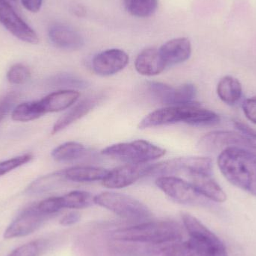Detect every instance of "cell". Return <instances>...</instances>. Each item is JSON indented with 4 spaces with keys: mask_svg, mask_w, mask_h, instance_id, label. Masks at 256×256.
<instances>
[{
    "mask_svg": "<svg viewBox=\"0 0 256 256\" xmlns=\"http://www.w3.org/2000/svg\"><path fill=\"white\" fill-rule=\"evenodd\" d=\"M64 172L68 180L78 183L103 182L110 173L109 170L94 166H74Z\"/></svg>",
    "mask_w": 256,
    "mask_h": 256,
    "instance_id": "21",
    "label": "cell"
},
{
    "mask_svg": "<svg viewBox=\"0 0 256 256\" xmlns=\"http://www.w3.org/2000/svg\"><path fill=\"white\" fill-rule=\"evenodd\" d=\"M67 180L64 170L56 172L40 177L33 182L27 189V192L30 194H40L49 192L62 186Z\"/></svg>",
    "mask_w": 256,
    "mask_h": 256,
    "instance_id": "24",
    "label": "cell"
},
{
    "mask_svg": "<svg viewBox=\"0 0 256 256\" xmlns=\"http://www.w3.org/2000/svg\"><path fill=\"white\" fill-rule=\"evenodd\" d=\"M243 109L246 118L256 124V97L245 100Z\"/></svg>",
    "mask_w": 256,
    "mask_h": 256,
    "instance_id": "35",
    "label": "cell"
},
{
    "mask_svg": "<svg viewBox=\"0 0 256 256\" xmlns=\"http://www.w3.org/2000/svg\"><path fill=\"white\" fill-rule=\"evenodd\" d=\"M49 38L56 48L64 50H78L85 44L84 37L79 32L64 24L52 26L49 30Z\"/></svg>",
    "mask_w": 256,
    "mask_h": 256,
    "instance_id": "14",
    "label": "cell"
},
{
    "mask_svg": "<svg viewBox=\"0 0 256 256\" xmlns=\"http://www.w3.org/2000/svg\"><path fill=\"white\" fill-rule=\"evenodd\" d=\"M54 86L56 87H66L72 88H86L88 82L84 80L68 74L60 75L56 76L52 80Z\"/></svg>",
    "mask_w": 256,
    "mask_h": 256,
    "instance_id": "30",
    "label": "cell"
},
{
    "mask_svg": "<svg viewBox=\"0 0 256 256\" xmlns=\"http://www.w3.org/2000/svg\"><path fill=\"white\" fill-rule=\"evenodd\" d=\"M182 218L184 226L190 238L216 249L226 250L225 245L220 240L219 238L215 236L195 216L190 214L183 213Z\"/></svg>",
    "mask_w": 256,
    "mask_h": 256,
    "instance_id": "15",
    "label": "cell"
},
{
    "mask_svg": "<svg viewBox=\"0 0 256 256\" xmlns=\"http://www.w3.org/2000/svg\"><path fill=\"white\" fill-rule=\"evenodd\" d=\"M184 172L206 173L212 174L213 162L207 158L190 156V158H174L160 164H153L149 176L164 177Z\"/></svg>",
    "mask_w": 256,
    "mask_h": 256,
    "instance_id": "6",
    "label": "cell"
},
{
    "mask_svg": "<svg viewBox=\"0 0 256 256\" xmlns=\"http://www.w3.org/2000/svg\"><path fill=\"white\" fill-rule=\"evenodd\" d=\"M156 185L167 196L179 204L197 206L204 204L207 200L190 183L174 176L158 178Z\"/></svg>",
    "mask_w": 256,
    "mask_h": 256,
    "instance_id": "7",
    "label": "cell"
},
{
    "mask_svg": "<svg viewBox=\"0 0 256 256\" xmlns=\"http://www.w3.org/2000/svg\"><path fill=\"white\" fill-rule=\"evenodd\" d=\"M31 73L26 66L22 64H16L10 68L8 72V80L14 85H22L30 80Z\"/></svg>",
    "mask_w": 256,
    "mask_h": 256,
    "instance_id": "29",
    "label": "cell"
},
{
    "mask_svg": "<svg viewBox=\"0 0 256 256\" xmlns=\"http://www.w3.org/2000/svg\"><path fill=\"white\" fill-rule=\"evenodd\" d=\"M31 154H25L13 159L0 162V177L8 174L10 172L28 164L32 159Z\"/></svg>",
    "mask_w": 256,
    "mask_h": 256,
    "instance_id": "31",
    "label": "cell"
},
{
    "mask_svg": "<svg viewBox=\"0 0 256 256\" xmlns=\"http://www.w3.org/2000/svg\"><path fill=\"white\" fill-rule=\"evenodd\" d=\"M147 87L149 94L156 102L167 106H176L177 88L158 82H148Z\"/></svg>",
    "mask_w": 256,
    "mask_h": 256,
    "instance_id": "25",
    "label": "cell"
},
{
    "mask_svg": "<svg viewBox=\"0 0 256 256\" xmlns=\"http://www.w3.org/2000/svg\"><path fill=\"white\" fill-rule=\"evenodd\" d=\"M42 213L37 204L22 212L8 227L4 233V239L20 238L36 232L49 218Z\"/></svg>",
    "mask_w": 256,
    "mask_h": 256,
    "instance_id": "9",
    "label": "cell"
},
{
    "mask_svg": "<svg viewBox=\"0 0 256 256\" xmlns=\"http://www.w3.org/2000/svg\"><path fill=\"white\" fill-rule=\"evenodd\" d=\"M80 96V94L74 90H62L49 94L40 102L45 114L58 112L73 106Z\"/></svg>",
    "mask_w": 256,
    "mask_h": 256,
    "instance_id": "20",
    "label": "cell"
},
{
    "mask_svg": "<svg viewBox=\"0 0 256 256\" xmlns=\"http://www.w3.org/2000/svg\"><path fill=\"white\" fill-rule=\"evenodd\" d=\"M40 252V246L36 242H31L20 246L8 256H38Z\"/></svg>",
    "mask_w": 256,
    "mask_h": 256,
    "instance_id": "34",
    "label": "cell"
},
{
    "mask_svg": "<svg viewBox=\"0 0 256 256\" xmlns=\"http://www.w3.org/2000/svg\"><path fill=\"white\" fill-rule=\"evenodd\" d=\"M94 204L129 220L144 221L152 216V212L146 204L126 194L102 192L94 196Z\"/></svg>",
    "mask_w": 256,
    "mask_h": 256,
    "instance_id": "5",
    "label": "cell"
},
{
    "mask_svg": "<svg viewBox=\"0 0 256 256\" xmlns=\"http://www.w3.org/2000/svg\"><path fill=\"white\" fill-rule=\"evenodd\" d=\"M80 220L81 214L79 212H70V213L67 214L62 218L60 224L63 226H72L76 225V224H78Z\"/></svg>",
    "mask_w": 256,
    "mask_h": 256,
    "instance_id": "37",
    "label": "cell"
},
{
    "mask_svg": "<svg viewBox=\"0 0 256 256\" xmlns=\"http://www.w3.org/2000/svg\"><path fill=\"white\" fill-rule=\"evenodd\" d=\"M104 98V94H97L82 100L56 122L52 128V135L61 132L63 130L88 115L98 105H99V104L102 103Z\"/></svg>",
    "mask_w": 256,
    "mask_h": 256,
    "instance_id": "16",
    "label": "cell"
},
{
    "mask_svg": "<svg viewBox=\"0 0 256 256\" xmlns=\"http://www.w3.org/2000/svg\"><path fill=\"white\" fill-rule=\"evenodd\" d=\"M40 102H28L19 105L12 112V120L19 122H28L45 115Z\"/></svg>",
    "mask_w": 256,
    "mask_h": 256,
    "instance_id": "27",
    "label": "cell"
},
{
    "mask_svg": "<svg viewBox=\"0 0 256 256\" xmlns=\"http://www.w3.org/2000/svg\"><path fill=\"white\" fill-rule=\"evenodd\" d=\"M129 61V56L122 50H108L94 57L93 70L100 76H110L124 70Z\"/></svg>",
    "mask_w": 256,
    "mask_h": 256,
    "instance_id": "12",
    "label": "cell"
},
{
    "mask_svg": "<svg viewBox=\"0 0 256 256\" xmlns=\"http://www.w3.org/2000/svg\"><path fill=\"white\" fill-rule=\"evenodd\" d=\"M188 176L191 184L204 198L218 203L226 201V194L214 179L212 174L190 173Z\"/></svg>",
    "mask_w": 256,
    "mask_h": 256,
    "instance_id": "17",
    "label": "cell"
},
{
    "mask_svg": "<svg viewBox=\"0 0 256 256\" xmlns=\"http://www.w3.org/2000/svg\"><path fill=\"white\" fill-rule=\"evenodd\" d=\"M170 245L148 244L112 239L110 244V250L114 256H160Z\"/></svg>",
    "mask_w": 256,
    "mask_h": 256,
    "instance_id": "13",
    "label": "cell"
},
{
    "mask_svg": "<svg viewBox=\"0 0 256 256\" xmlns=\"http://www.w3.org/2000/svg\"><path fill=\"white\" fill-rule=\"evenodd\" d=\"M167 67L160 50L148 48L144 50L137 56L135 68L140 74L154 76L160 74Z\"/></svg>",
    "mask_w": 256,
    "mask_h": 256,
    "instance_id": "19",
    "label": "cell"
},
{
    "mask_svg": "<svg viewBox=\"0 0 256 256\" xmlns=\"http://www.w3.org/2000/svg\"><path fill=\"white\" fill-rule=\"evenodd\" d=\"M73 12L78 18H84L86 15V10L84 6H80V4L74 8Z\"/></svg>",
    "mask_w": 256,
    "mask_h": 256,
    "instance_id": "39",
    "label": "cell"
},
{
    "mask_svg": "<svg viewBox=\"0 0 256 256\" xmlns=\"http://www.w3.org/2000/svg\"><path fill=\"white\" fill-rule=\"evenodd\" d=\"M153 164H128L110 171L108 177L103 180V185L109 189H123L149 176Z\"/></svg>",
    "mask_w": 256,
    "mask_h": 256,
    "instance_id": "10",
    "label": "cell"
},
{
    "mask_svg": "<svg viewBox=\"0 0 256 256\" xmlns=\"http://www.w3.org/2000/svg\"><path fill=\"white\" fill-rule=\"evenodd\" d=\"M124 7L130 14L138 18L152 16L159 6L158 0H124Z\"/></svg>",
    "mask_w": 256,
    "mask_h": 256,
    "instance_id": "28",
    "label": "cell"
},
{
    "mask_svg": "<svg viewBox=\"0 0 256 256\" xmlns=\"http://www.w3.org/2000/svg\"><path fill=\"white\" fill-rule=\"evenodd\" d=\"M220 121V118L218 114L195 103L158 110L144 117L140 123L138 128L148 129L179 122L192 126H210L218 124Z\"/></svg>",
    "mask_w": 256,
    "mask_h": 256,
    "instance_id": "3",
    "label": "cell"
},
{
    "mask_svg": "<svg viewBox=\"0 0 256 256\" xmlns=\"http://www.w3.org/2000/svg\"><path fill=\"white\" fill-rule=\"evenodd\" d=\"M242 86L238 80L226 76L220 81L218 86V94L220 98L228 105H234L242 97Z\"/></svg>",
    "mask_w": 256,
    "mask_h": 256,
    "instance_id": "22",
    "label": "cell"
},
{
    "mask_svg": "<svg viewBox=\"0 0 256 256\" xmlns=\"http://www.w3.org/2000/svg\"><path fill=\"white\" fill-rule=\"evenodd\" d=\"M37 206L42 213L49 216L58 213L63 209L61 197H52V198H48L40 202Z\"/></svg>",
    "mask_w": 256,
    "mask_h": 256,
    "instance_id": "32",
    "label": "cell"
},
{
    "mask_svg": "<svg viewBox=\"0 0 256 256\" xmlns=\"http://www.w3.org/2000/svg\"><path fill=\"white\" fill-rule=\"evenodd\" d=\"M224 177L234 186L256 196V152L242 148H230L218 158Z\"/></svg>",
    "mask_w": 256,
    "mask_h": 256,
    "instance_id": "1",
    "label": "cell"
},
{
    "mask_svg": "<svg viewBox=\"0 0 256 256\" xmlns=\"http://www.w3.org/2000/svg\"><path fill=\"white\" fill-rule=\"evenodd\" d=\"M182 226L172 220H153L120 228L112 233L114 240L154 245H168L183 239Z\"/></svg>",
    "mask_w": 256,
    "mask_h": 256,
    "instance_id": "2",
    "label": "cell"
},
{
    "mask_svg": "<svg viewBox=\"0 0 256 256\" xmlns=\"http://www.w3.org/2000/svg\"><path fill=\"white\" fill-rule=\"evenodd\" d=\"M198 147L204 152H213L230 148H242L256 152V143L245 136L230 131H214L200 140Z\"/></svg>",
    "mask_w": 256,
    "mask_h": 256,
    "instance_id": "8",
    "label": "cell"
},
{
    "mask_svg": "<svg viewBox=\"0 0 256 256\" xmlns=\"http://www.w3.org/2000/svg\"><path fill=\"white\" fill-rule=\"evenodd\" d=\"M61 197L63 209L81 210L88 208L94 204V196L85 191H73Z\"/></svg>",
    "mask_w": 256,
    "mask_h": 256,
    "instance_id": "26",
    "label": "cell"
},
{
    "mask_svg": "<svg viewBox=\"0 0 256 256\" xmlns=\"http://www.w3.org/2000/svg\"><path fill=\"white\" fill-rule=\"evenodd\" d=\"M88 154L84 144L76 142L64 143L54 149L52 156L58 162H72L82 159Z\"/></svg>",
    "mask_w": 256,
    "mask_h": 256,
    "instance_id": "23",
    "label": "cell"
},
{
    "mask_svg": "<svg viewBox=\"0 0 256 256\" xmlns=\"http://www.w3.org/2000/svg\"><path fill=\"white\" fill-rule=\"evenodd\" d=\"M18 100V96L15 93H10L0 100V124L4 117L14 109Z\"/></svg>",
    "mask_w": 256,
    "mask_h": 256,
    "instance_id": "33",
    "label": "cell"
},
{
    "mask_svg": "<svg viewBox=\"0 0 256 256\" xmlns=\"http://www.w3.org/2000/svg\"><path fill=\"white\" fill-rule=\"evenodd\" d=\"M165 149L146 140L118 143L102 150V154L128 164H148L166 154Z\"/></svg>",
    "mask_w": 256,
    "mask_h": 256,
    "instance_id": "4",
    "label": "cell"
},
{
    "mask_svg": "<svg viewBox=\"0 0 256 256\" xmlns=\"http://www.w3.org/2000/svg\"><path fill=\"white\" fill-rule=\"evenodd\" d=\"M234 127L237 128L244 136L256 141V130L242 122H234Z\"/></svg>",
    "mask_w": 256,
    "mask_h": 256,
    "instance_id": "36",
    "label": "cell"
},
{
    "mask_svg": "<svg viewBox=\"0 0 256 256\" xmlns=\"http://www.w3.org/2000/svg\"><path fill=\"white\" fill-rule=\"evenodd\" d=\"M24 7L32 13H38L40 10L43 0H21Z\"/></svg>",
    "mask_w": 256,
    "mask_h": 256,
    "instance_id": "38",
    "label": "cell"
},
{
    "mask_svg": "<svg viewBox=\"0 0 256 256\" xmlns=\"http://www.w3.org/2000/svg\"><path fill=\"white\" fill-rule=\"evenodd\" d=\"M0 22L22 42L31 44L39 43L37 33L18 16L10 2L6 0H0Z\"/></svg>",
    "mask_w": 256,
    "mask_h": 256,
    "instance_id": "11",
    "label": "cell"
},
{
    "mask_svg": "<svg viewBox=\"0 0 256 256\" xmlns=\"http://www.w3.org/2000/svg\"><path fill=\"white\" fill-rule=\"evenodd\" d=\"M6 1L8 2H15L16 0H6Z\"/></svg>",
    "mask_w": 256,
    "mask_h": 256,
    "instance_id": "40",
    "label": "cell"
},
{
    "mask_svg": "<svg viewBox=\"0 0 256 256\" xmlns=\"http://www.w3.org/2000/svg\"><path fill=\"white\" fill-rule=\"evenodd\" d=\"M161 55L167 66L185 62L192 55V44L186 38H178L166 42L161 46Z\"/></svg>",
    "mask_w": 256,
    "mask_h": 256,
    "instance_id": "18",
    "label": "cell"
}]
</instances>
